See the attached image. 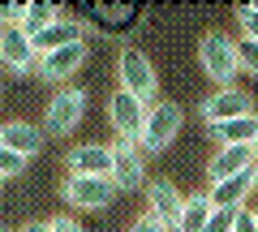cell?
<instances>
[{"mask_svg":"<svg viewBox=\"0 0 258 232\" xmlns=\"http://www.w3.org/2000/svg\"><path fill=\"white\" fill-rule=\"evenodd\" d=\"M254 215H258V206H254Z\"/></svg>","mask_w":258,"mask_h":232,"instance_id":"1f68e13d","label":"cell"},{"mask_svg":"<svg viewBox=\"0 0 258 232\" xmlns=\"http://www.w3.org/2000/svg\"><path fill=\"white\" fill-rule=\"evenodd\" d=\"M258 168V159H254V146H220L211 155V164H207V181L211 185H220V181H232V177H241V172H254Z\"/></svg>","mask_w":258,"mask_h":232,"instance_id":"30bf717a","label":"cell"},{"mask_svg":"<svg viewBox=\"0 0 258 232\" xmlns=\"http://www.w3.org/2000/svg\"><path fill=\"white\" fill-rule=\"evenodd\" d=\"M116 82H120V91L138 95L147 108H151V99H155V91H159L155 65H151L147 52H138V47H120V56H116Z\"/></svg>","mask_w":258,"mask_h":232,"instance_id":"7a4b0ae2","label":"cell"},{"mask_svg":"<svg viewBox=\"0 0 258 232\" xmlns=\"http://www.w3.org/2000/svg\"><path fill=\"white\" fill-rule=\"evenodd\" d=\"M0 185H5V177H0Z\"/></svg>","mask_w":258,"mask_h":232,"instance_id":"4dcf8cb0","label":"cell"},{"mask_svg":"<svg viewBox=\"0 0 258 232\" xmlns=\"http://www.w3.org/2000/svg\"><path fill=\"white\" fill-rule=\"evenodd\" d=\"M74 43H86V26H82V22L60 18V22H52V26L35 39V52L47 56V52H56V47H74Z\"/></svg>","mask_w":258,"mask_h":232,"instance_id":"2e32d148","label":"cell"},{"mask_svg":"<svg viewBox=\"0 0 258 232\" xmlns=\"http://www.w3.org/2000/svg\"><path fill=\"white\" fill-rule=\"evenodd\" d=\"M52 232H82V223H78L74 215H56V219H52Z\"/></svg>","mask_w":258,"mask_h":232,"instance_id":"4316f807","label":"cell"},{"mask_svg":"<svg viewBox=\"0 0 258 232\" xmlns=\"http://www.w3.org/2000/svg\"><path fill=\"white\" fill-rule=\"evenodd\" d=\"M181 121H185V112L176 108V103H168V99L151 103V108H147V125H142L138 146L147 150V155H159V150H168V146H172V138L181 133Z\"/></svg>","mask_w":258,"mask_h":232,"instance_id":"3957f363","label":"cell"},{"mask_svg":"<svg viewBox=\"0 0 258 232\" xmlns=\"http://www.w3.org/2000/svg\"><path fill=\"white\" fill-rule=\"evenodd\" d=\"M52 22H60V9L47 5V0H35V5H26V13H22V30H26L30 39H39Z\"/></svg>","mask_w":258,"mask_h":232,"instance_id":"d6986e66","label":"cell"},{"mask_svg":"<svg viewBox=\"0 0 258 232\" xmlns=\"http://www.w3.org/2000/svg\"><path fill=\"white\" fill-rule=\"evenodd\" d=\"M254 194H258V168H254Z\"/></svg>","mask_w":258,"mask_h":232,"instance_id":"f1b7e54d","label":"cell"},{"mask_svg":"<svg viewBox=\"0 0 258 232\" xmlns=\"http://www.w3.org/2000/svg\"><path fill=\"white\" fill-rule=\"evenodd\" d=\"M207 198H211V206H232V211H245L249 198H254V172H241V177H232V181L211 185V189H207Z\"/></svg>","mask_w":258,"mask_h":232,"instance_id":"9a60e30c","label":"cell"},{"mask_svg":"<svg viewBox=\"0 0 258 232\" xmlns=\"http://www.w3.org/2000/svg\"><path fill=\"white\" fill-rule=\"evenodd\" d=\"M237 52H241V69L258 78V43H254V39H241V43H237Z\"/></svg>","mask_w":258,"mask_h":232,"instance_id":"603a6c76","label":"cell"},{"mask_svg":"<svg viewBox=\"0 0 258 232\" xmlns=\"http://www.w3.org/2000/svg\"><path fill=\"white\" fill-rule=\"evenodd\" d=\"M22 172H26V159L13 155L9 146H0V177L9 181V177H22Z\"/></svg>","mask_w":258,"mask_h":232,"instance_id":"44dd1931","label":"cell"},{"mask_svg":"<svg viewBox=\"0 0 258 232\" xmlns=\"http://www.w3.org/2000/svg\"><path fill=\"white\" fill-rule=\"evenodd\" d=\"M43 142H47V133L39 129V125H30V121H9V125H0V146H9L13 155H22V159L39 155V150H43Z\"/></svg>","mask_w":258,"mask_h":232,"instance_id":"7c38bea8","label":"cell"},{"mask_svg":"<svg viewBox=\"0 0 258 232\" xmlns=\"http://www.w3.org/2000/svg\"><path fill=\"white\" fill-rule=\"evenodd\" d=\"M147 202H151V215H155L159 223H164L168 232H176V223H181V206H185V194L172 185V181H151L147 185Z\"/></svg>","mask_w":258,"mask_h":232,"instance_id":"8fae6325","label":"cell"},{"mask_svg":"<svg viewBox=\"0 0 258 232\" xmlns=\"http://www.w3.org/2000/svg\"><path fill=\"white\" fill-rule=\"evenodd\" d=\"M129 232H168V228H164V223H159V219H155V215H151V211H147V215H142V219H138V223H134V228H129Z\"/></svg>","mask_w":258,"mask_h":232,"instance_id":"484cf974","label":"cell"},{"mask_svg":"<svg viewBox=\"0 0 258 232\" xmlns=\"http://www.w3.org/2000/svg\"><path fill=\"white\" fill-rule=\"evenodd\" d=\"M108 121H112V129H116V138L138 142L142 125H147V103H142L138 95H129V91H116L108 99Z\"/></svg>","mask_w":258,"mask_h":232,"instance_id":"5b68a950","label":"cell"},{"mask_svg":"<svg viewBox=\"0 0 258 232\" xmlns=\"http://www.w3.org/2000/svg\"><path fill=\"white\" fill-rule=\"evenodd\" d=\"M211 198L207 194H189L185 198V206H181V223H176V232H203L207 228V219H211Z\"/></svg>","mask_w":258,"mask_h":232,"instance_id":"ac0fdd59","label":"cell"},{"mask_svg":"<svg viewBox=\"0 0 258 232\" xmlns=\"http://www.w3.org/2000/svg\"><path fill=\"white\" fill-rule=\"evenodd\" d=\"M82 116H86V95L82 91H74V86H64L60 95H52V103H47V133H74L78 125H82Z\"/></svg>","mask_w":258,"mask_h":232,"instance_id":"9c48e42d","label":"cell"},{"mask_svg":"<svg viewBox=\"0 0 258 232\" xmlns=\"http://www.w3.org/2000/svg\"><path fill=\"white\" fill-rule=\"evenodd\" d=\"M0 65L9 69V73H30L39 69V52H35V39L26 35L22 26H5L0 30Z\"/></svg>","mask_w":258,"mask_h":232,"instance_id":"52a82bcc","label":"cell"},{"mask_svg":"<svg viewBox=\"0 0 258 232\" xmlns=\"http://www.w3.org/2000/svg\"><path fill=\"white\" fill-rule=\"evenodd\" d=\"M22 13H26V5H0V30L5 26H22Z\"/></svg>","mask_w":258,"mask_h":232,"instance_id":"cb8c5ba5","label":"cell"},{"mask_svg":"<svg viewBox=\"0 0 258 232\" xmlns=\"http://www.w3.org/2000/svg\"><path fill=\"white\" fill-rule=\"evenodd\" d=\"M237 116H254V95L241 91V86H224L211 99H203V121L207 125H224V121H237Z\"/></svg>","mask_w":258,"mask_h":232,"instance_id":"ba28073f","label":"cell"},{"mask_svg":"<svg viewBox=\"0 0 258 232\" xmlns=\"http://www.w3.org/2000/svg\"><path fill=\"white\" fill-rule=\"evenodd\" d=\"M112 181H116L120 194H129V189H142V185H147V164H142L138 142H125V138L112 142Z\"/></svg>","mask_w":258,"mask_h":232,"instance_id":"8992f818","label":"cell"},{"mask_svg":"<svg viewBox=\"0 0 258 232\" xmlns=\"http://www.w3.org/2000/svg\"><path fill=\"white\" fill-rule=\"evenodd\" d=\"M237 215H241V211H232V206H215L203 232H232V228H237Z\"/></svg>","mask_w":258,"mask_h":232,"instance_id":"ffe728a7","label":"cell"},{"mask_svg":"<svg viewBox=\"0 0 258 232\" xmlns=\"http://www.w3.org/2000/svg\"><path fill=\"white\" fill-rule=\"evenodd\" d=\"M22 232H52V223H39V219H35V223H26Z\"/></svg>","mask_w":258,"mask_h":232,"instance_id":"83f0119b","label":"cell"},{"mask_svg":"<svg viewBox=\"0 0 258 232\" xmlns=\"http://www.w3.org/2000/svg\"><path fill=\"white\" fill-rule=\"evenodd\" d=\"M211 129V138L220 142V146H254V133H258V112L254 116H237V121H224V125H207Z\"/></svg>","mask_w":258,"mask_h":232,"instance_id":"e0dca14e","label":"cell"},{"mask_svg":"<svg viewBox=\"0 0 258 232\" xmlns=\"http://www.w3.org/2000/svg\"><path fill=\"white\" fill-rule=\"evenodd\" d=\"M116 181L112 177H78V172H69L60 185V198L69 206H78V211H103V206L116 202Z\"/></svg>","mask_w":258,"mask_h":232,"instance_id":"277c9868","label":"cell"},{"mask_svg":"<svg viewBox=\"0 0 258 232\" xmlns=\"http://www.w3.org/2000/svg\"><path fill=\"white\" fill-rule=\"evenodd\" d=\"M237 22H241V30H245V39H254V43H258V5H241Z\"/></svg>","mask_w":258,"mask_h":232,"instance_id":"7402d4cb","label":"cell"},{"mask_svg":"<svg viewBox=\"0 0 258 232\" xmlns=\"http://www.w3.org/2000/svg\"><path fill=\"white\" fill-rule=\"evenodd\" d=\"M86 60V43H74V47H56V52L39 56V73L47 82H64V78H74Z\"/></svg>","mask_w":258,"mask_h":232,"instance_id":"4fadbf2b","label":"cell"},{"mask_svg":"<svg viewBox=\"0 0 258 232\" xmlns=\"http://www.w3.org/2000/svg\"><path fill=\"white\" fill-rule=\"evenodd\" d=\"M254 159H258V133H254Z\"/></svg>","mask_w":258,"mask_h":232,"instance_id":"f546056e","label":"cell"},{"mask_svg":"<svg viewBox=\"0 0 258 232\" xmlns=\"http://www.w3.org/2000/svg\"><path fill=\"white\" fill-rule=\"evenodd\" d=\"M64 164H69V172H78V177H112V146H95V142L74 146Z\"/></svg>","mask_w":258,"mask_h":232,"instance_id":"5bb4252c","label":"cell"},{"mask_svg":"<svg viewBox=\"0 0 258 232\" xmlns=\"http://www.w3.org/2000/svg\"><path fill=\"white\" fill-rule=\"evenodd\" d=\"M198 65L203 73L211 78L215 86H232V78L241 73V52H237V39H228L224 30H207L203 43H198Z\"/></svg>","mask_w":258,"mask_h":232,"instance_id":"6da1fadb","label":"cell"},{"mask_svg":"<svg viewBox=\"0 0 258 232\" xmlns=\"http://www.w3.org/2000/svg\"><path fill=\"white\" fill-rule=\"evenodd\" d=\"M232 232H258V215H254V206H245V211L237 215V228Z\"/></svg>","mask_w":258,"mask_h":232,"instance_id":"d4e9b609","label":"cell"}]
</instances>
